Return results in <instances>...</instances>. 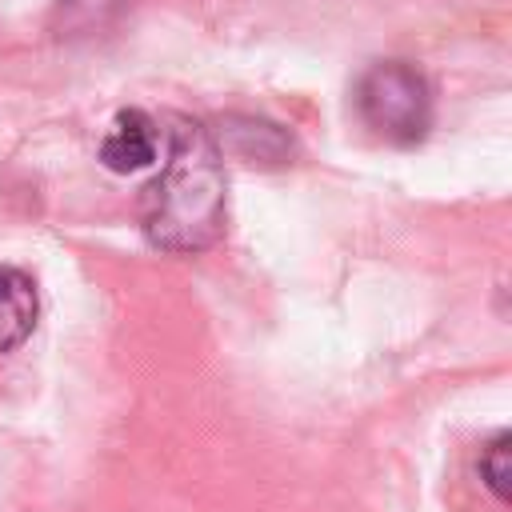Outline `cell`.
Segmentation results:
<instances>
[{"label":"cell","instance_id":"3957f363","mask_svg":"<svg viewBox=\"0 0 512 512\" xmlns=\"http://www.w3.org/2000/svg\"><path fill=\"white\" fill-rule=\"evenodd\" d=\"M160 152H164V128L140 108L116 112L104 140H100V164L108 172H120V176L152 168L160 160Z\"/></svg>","mask_w":512,"mask_h":512},{"label":"cell","instance_id":"6da1fadb","mask_svg":"<svg viewBox=\"0 0 512 512\" xmlns=\"http://www.w3.org/2000/svg\"><path fill=\"white\" fill-rule=\"evenodd\" d=\"M140 232L160 252H200L224 232V160L208 128L172 120L164 164L140 192Z\"/></svg>","mask_w":512,"mask_h":512},{"label":"cell","instance_id":"277c9868","mask_svg":"<svg viewBox=\"0 0 512 512\" xmlns=\"http://www.w3.org/2000/svg\"><path fill=\"white\" fill-rule=\"evenodd\" d=\"M40 316L36 280L12 264H0V352L20 348Z\"/></svg>","mask_w":512,"mask_h":512},{"label":"cell","instance_id":"7a4b0ae2","mask_svg":"<svg viewBox=\"0 0 512 512\" xmlns=\"http://www.w3.org/2000/svg\"><path fill=\"white\" fill-rule=\"evenodd\" d=\"M356 112L372 136L384 144L408 148L420 144L432 128V84L428 76L408 60H376L356 80Z\"/></svg>","mask_w":512,"mask_h":512},{"label":"cell","instance_id":"5b68a950","mask_svg":"<svg viewBox=\"0 0 512 512\" xmlns=\"http://www.w3.org/2000/svg\"><path fill=\"white\" fill-rule=\"evenodd\" d=\"M220 140H224V148H232L236 156H244L252 164H280L292 152V140L276 124L252 120V116H228Z\"/></svg>","mask_w":512,"mask_h":512},{"label":"cell","instance_id":"8992f818","mask_svg":"<svg viewBox=\"0 0 512 512\" xmlns=\"http://www.w3.org/2000/svg\"><path fill=\"white\" fill-rule=\"evenodd\" d=\"M508 444H512V436L500 428V432L480 448V460H476V472H480L484 488H488L500 504H508Z\"/></svg>","mask_w":512,"mask_h":512}]
</instances>
